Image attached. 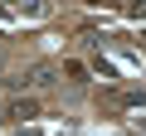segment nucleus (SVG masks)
Masks as SVG:
<instances>
[{
	"label": "nucleus",
	"mask_w": 146,
	"mask_h": 136,
	"mask_svg": "<svg viewBox=\"0 0 146 136\" xmlns=\"http://www.w3.org/2000/svg\"><path fill=\"white\" fill-rule=\"evenodd\" d=\"M5 83L10 88H49V83H58V68L54 63H34V68H25V73H15Z\"/></svg>",
	"instance_id": "f257e3e1"
},
{
	"label": "nucleus",
	"mask_w": 146,
	"mask_h": 136,
	"mask_svg": "<svg viewBox=\"0 0 146 136\" xmlns=\"http://www.w3.org/2000/svg\"><path fill=\"white\" fill-rule=\"evenodd\" d=\"M5 117H15V121H29V117H39V102H34V97H15V102L5 107Z\"/></svg>",
	"instance_id": "f03ea898"
},
{
	"label": "nucleus",
	"mask_w": 146,
	"mask_h": 136,
	"mask_svg": "<svg viewBox=\"0 0 146 136\" xmlns=\"http://www.w3.org/2000/svg\"><path fill=\"white\" fill-rule=\"evenodd\" d=\"M15 136H39V131H34V126H20V131H15Z\"/></svg>",
	"instance_id": "7ed1b4c3"
},
{
	"label": "nucleus",
	"mask_w": 146,
	"mask_h": 136,
	"mask_svg": "<svg viewBox=\"0 0 146 136\" xmlns=\"http://www.w3.org/2000/svg\"><path fill=\"white\" fill-rule=\"evenodd\" d=\"M10 5H25V0H10Z\"/></svg>",
	"instance_id": "20e7f679"
}]
</instances>
